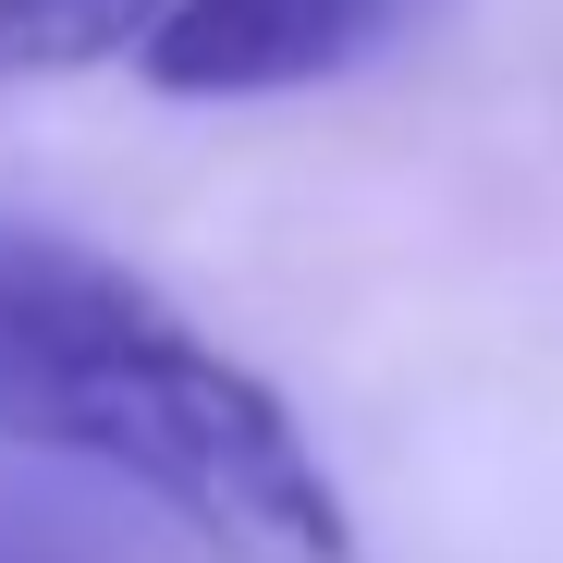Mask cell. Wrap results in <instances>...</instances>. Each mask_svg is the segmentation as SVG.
I'll use <instances>...</instances> for the list:
<instances>
[{"instance_id":"cell-1","label":"cell","mask_w":563,"mask_h":563,"mask_svg":"<svg viewBox=\"0 0 563 563\" xmlns=\"http://www.w3.org/2000/svg\"><path fill=\"white\" fill-rule=\"evenodd\" d=\"M0 441L159 503L221 563H367L295 405L123 257L37 221H0Z\"/></svg>"},{"instance_id":"cell-3","label":"cell","mask_w":563,"mask_h":563,"mask_svg":"<svg viewBox=\"0 0 563 563\" xmlns=\"http://www.w3.org/2000/svg\"><path fill=\"white\" fill-rule=\"evenodd\" d=\"M172 0H0V86L25 74H99L159 37Z\"/></svg>"},{"instance_id":"cell-4","label":"cell","mask_w":563,"mask_h":563,"mask_svg":"<svg viewBox=\"0 0 563 563\" xmlns=\"http://www.w3.org/2000/svg\"><path fill=\"white\" fill-rule=\"evenodd\" d=\"M0 563H123V551H99L86 527H62L37 503H0Z\"/></svg>"},{"instance_id":"cell-2","label":"cell","mask_w":563,"mask_h":563,"mask_svg":"<svg viewBox=\"0 0 563 563\" xmlns=\"http://www.w3.org/2000/svg\"><path fill=\"white\" fill-rule=\"evenodd\" d=\"M405 25V0H172L135 74L159 99H282L331 86Z\"/></svg>"}]
</instances>
